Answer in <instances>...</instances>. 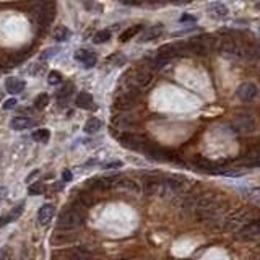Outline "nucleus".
Masks as SVG:
<instances>
[{"label": "nucleus", "instance_id": "obj_15", "mask_svg": "<svg viewBox=\"0 0 260 260\" xmlns=\"http://www.w3.org/2000/svg\"><path fill=\"white\" fill-rule=\"evenodd\" d=\"M25 86H26L25 80L16 78V76H10V78H7V81H5V88H7V91L11 94H20L25 90Z\"/></svg>", "mask_w": 260, "mask_h": 260}, {"label": "nucleus", "instance_id": "obj_32", "mask_svg": "<svg viewBox=\"0 0 260 260\" xmlns=\"http://www.w3.org/2000/svg\"><path fill=\"white\" fill-rule=\"evenodd\" d=\"M0 260H13V251L10 247H3L0 251Z\"/></svg>", "mask_w": 260, "mask_h": 260}, {"label": "nucleus", "instance_id": "obj_1", "mask_svg": "<svg viewBox=\"0 0 260 260\" xmlns=\"http://www.w3.org/2000/svg\"><path fill=\"white\" fill-rule=\"evenodd\" d=\"M254 220H256V211L241 208V210L233 211L231 215H228L224 218L221 226L224 231H228V233H236V231L239 233L241 229H244L247 224H251Z\"/></svg>", "mask_w": 260, "mask_h": 260}, {"label": "nucleus", "instance_id": "obj_18", "mask_svg": "<svg viewBox=\"0 0 260 260\" xmlns=\"http://www.w3.org/2000/svg\"><path fill=\"white\" fill-rule=\"evenodd\" d=\"M33 122L31 119H28V117H23V116H18V117H13V119L10 121V127L13 130H25L28 127H31Z\"/></svg>", "mask_w": 260, "mask_h": 260}, {"label": "nucleus", "instance_id": "obj_43", "mask_svg": "<svg viewBox=\"0 0 260 260\" xmlns=\"http://www.w3.org/2000/svg\"><path fill=\"white\" fill-rule=\"evenodd\" d=\"M256 7H257V8H260V2H257V3H256Z\"/></svg>", "mask_w": 260, "mask_h": 260}, {"label": "nucleus", "instance_id": "obj_33", "mask_svg": "<svg viewBox=\"0 0 260 260\" xmlns=\"http://www.w3.org/2000/svg\"><path fill=\"white\" fill-rule=\"evenodd\" d=\"M72 91H73V90H72V86H68V85H67V86H64L62 90L57 93V98H59V99H61V101H62L64 98H68L70 94H72Z\"/></svg>", "mask_w": 260, "mask_h": 260}, {"label": "nucleus", "instance_id": "obj_11", "mask_svg": "<svg viewBox=\"0 0 260 260\" xmlns=\"http://www.w3.org/2000/svg\"><path fill=\"white\" fill-rule=\"evenodd\" d=\"M257 86L254 83H242L239 85L238 91H236V94H238V98L241 99V101H251V99H254L257 96Z\"/></svg>", "mask_w": 260, "mask_h": 260}, {"label": "nucleus", "instance_id": "obj_24", "mask_svg": "<svg viewBox=\"0 0 260 260\" xmlns=\"http://www.w3.org/2000/svg\"><path fill=\"white\" fill-rule=\"evenodd\" d=\"M101 126H103L101 121L96 119V117H91V119L85 124V132L90 133V135H93V133L99 132V129H101Z\"/></svg>", "mask_w": 260, "mask_h": 260}, {"label": "nucleus", "instance_id": "obj_2", "mask_svg": "<svg viewBox=\"0 0 260 260\" xmlns=\"http://www.w3.org/2000/svg\"><path fill=\"white\" fill-rule=\"evenodd\" d=\"M218 49L224 56V57H229V59H241V57H249L251 54H254V51H251L249 47L246 46H241L238 41L233 39V38H224Z\"/></svg>", "mask_w": 260, "mask_h": 260}, {"label": "nucleus", "instance_id": "obj_25", "mask_svg": "<svg viewBox=\"0 0 260 260\" xmlns=\"http://www.w3.org/2000/svg\"><path fill=\"white\" fill-rule=\"evenodd\" d=\"M140 31H141V25L130 26V28H127L126 31H124V33L121 34V41H124V43H126V41H130L132 38L137 36V34H138Z\"/></svg>", "mask_w": 260, "mask_h": 260}, {"label": "nucleus", "instance_id": "obj_16", "mask_svg": "<svg viewBox=\"0 0 260 260\" xmlns=\"http://www.w3.org/2000/svg\"><path fill=\"white\" fill-rule=\"evenodd\" d=\"M54 218V206H52L51 203H46L39 208L38 211V221L39 224H43V226H46V224H49L51 220Z\"/></svg>", "mask_w": 260, "mask_h": 260}, {"label": "nucleus", "instance_id": "obj_30", "mask_svg": "<svg viewBox=\"0 0 260 260\" xmlns=\"http://www.w3.org/2000/svg\"><path fill=\"white\" fill-rule=\"evenodd\" d=\"M61 81H62V73L61 72H56V70H54V72H51L49 76H47V83L52 85V86L59 85Z\"/></svg>", "mask_w": 260, "mask_h": 260}, {"label": "nucleus", "instance_id": "obj_44", "mask_svg": "<svg viewBox=\"0 0 260 260\" xmlns=\"http://www.w3.org/2000/svg\"><path fill=\"white\" fill-rule=\"evenodd\" d=\"M259 67H260V64H259Z\"/></svg>", "mask_w": 260, "mask_h": 260}, {"label": "nucleus", "instance_id": "obj_5", "mask_svg": "<svg viewBox=\"0 0 260 260\" xmlns=\"http://www.w3.org/2000/svg\"><path fill=\"white\" fill-rule=\"evenodd\" d=\"M119 141L122 146H126L129 150H133V151H143L146 153L150 148L151 141H148L146 138H143L141 135H135V133H126L119 137Z\"/></svg>", "mask_w": 260, "mask_h": 260}, {"label": "nucleus", "instance_id": "obj_27", "mask_svg": "<svg viewBox=\"0 0 260 260\" xmlns=\"http://www.w3.org/2000/svg\"><path fill=\"white\" fill-rule=\"evenodd\" d=\"M23 210H25V205H23V203H20L18 206H15V208L11 210L7 216H5V218H7V223H10V221H15L16 218H20V215L23 213Z\"/></svg>", "mask_w": 260, "mask_h": 260}, {"label": "nucleus", "instance_id": "obj_19", "mask_svg": "<svg viewBox=\"0 0 260 260\" xmlns=\"http://www.w3.org/2000/svg\"><path fill=\"white\" fill-rule=\"evenodd\" d=\"M208 11H210V15L211 16H216V18H224V16L228 15V7L224 3H221V2H215V3H211L210 5V8H208Z\"/></svg>", "mask_w": 260, "mask_h": 260}, {"label": "nucleus", "instance_id": "obj_14", "mask_svg": "<svg viewBox=\"0 0 260 260\" xmlns=\"http://www.w3.org/2000/svg\"><path fill=\"white\" fill-rule=\"evenodd\" d=\"M163 33H164V28H163L161 25H155V26L146 28L145 31L141 33V36H140V43H148V41H153V39L159 38Z\"/></svg>", "mask_w": 260, "mask_h": 260}, {"label": "nucleus", "instance_id": "obj_23", "mask_svg": "<svg viewBox=\"0 0 260 260\" xmlns=\"http://www.w3.org/2000/svg\"><path fill=\"white\" fill-rule=\"evenodd\" d=\"M33 140L34 141H39V143H47L51 138V132L47 129H38L36 132H33Z\"/></svg>", "mask_w": 260, "mask_h": 260}, {"label": "nucleus", "instance_id": "obj_40", "mask_svg": "<svg viewBox=\"0 0 260 260\" xmlns=\"http://www.w3.org/2000/svg\"><path fill=\"white\" fill-rule=\"evenodd\" d=\"M5 194H7V189L5 187H0V200L5 197Z\"/></svg>", "mask_w": 260, "mask_h": 260}, {"label": "nucleus", "instance_id": "obj_12", "mask_svg": "<svg viewBox=\"0 0 260 260\" xmlns=\"http://www.w3.org/2000/svg\"><path fill=\"white\" fill-rule=\"evenodd\" d=\"M75 59L85 65V68H91L96 65V56L88 49H78L75 52Z\"/></svg>", "mask_w": 260, "mask_h": 260}, {"label": "nucleus", "instance_id": "obj_13", "mask_svg": "<svg viewBox=\"0 0 260 260\" xmlns=\"http://www.w3.org/2000/svg\"><path fill=\"white\" fill-rule=\"evenodd\" d=\"M114 184L116 179H112V177H98V179H91L88 182V186L96 191H108V189L114 187Z\"/></svg>", "mask_w": 260, "mask_h": 260}, {"label": "nucleus", "instance_id": "obj_20", "mask_svg": "<svg viewBox=\"0 0 260 260\" xmlns=\"http://www.w3.org/2000/svg\"><path fill=\"white\" fill-rule=\"evenodd\" d=\"M75 241V234H68V233H57L51 238V244L54 246H61V244H68V242Z\"/></svg>", "mask_w": 260, "mask_h": 260}, {"label": "nucleus", "instance_id": "obj_6", "mask_svg": "<svg viewBox=\"0 0 260 260\" xmlns=\"http://www.w3.org/2000/svg\"><path fill=\"white\" fill-rule=\"evenodd\" d=\"M83 223V216L76 208H68V210H64L61 216H59V221H57V228L61 229H73L76 226Z\"/></svg>", "mask_w": 260, "mask_h": 260}, {"label": "nucleus", "instance_id": "obj_17", "mask_svg": "<svg viewBox=\"0 0 260 260\" xmlns=\"http://www.w3.org/2000/svg\"><path fill=\"white\" fill-rule=\"evenodd\" d=\"M241 163L244 164V166H249V168L260 166V148L249 151L244 158L241 159Z\"/></svg>", "mask_w": 260, "mask_h": 260}, {"label": "nucleus", "instance_id": "obj_31", "mask_svg": "<svg viewBox=\"0 0 260 260\" xmlns=\"http://www.w3.org/2000/svg\"><path fill=\"white\" fill-rule=\"evenodd\" d=\"M28 194L29 195H41L43 194V184H41V182H34V184L28 187Z\"/></svg>", "mask_w": 260, "mask_h": 260}, {"label": "nucleus", "instance_id": "obj_4", "mask_svg": "<svg viewBox=\"0 0 260 260\" xmlns=\"http://www.w3.org/2000/svg\"><path fill=\"white\" fill-rule=\"evenodd\" d=\"M187 51L194 52V54H198V56H203V54H208V52L213 51L215 47V41L213 38L210 36H195L192 38L189 43L186 44Z\"/></svg>", "mask_w": 260, "mask_h": 260}, {"label": "nucleus", "instance_id": "obj_34", "mask_svg": "<svg viewBox=\"0 0 260 260\" xmlns=\"http://www.w3.org/2000/svg\"><path fill=\"white\" fill-rule=\"evenodd\" d=\"M108 62L114 64V65H122L124 62H126V57H124L122 54H114L108 59Z\"/></svg>", "mask_w": 260, "mask_h": 260}, {"label": "nucleus", "instance_id": "obj_41", "mask_svg": "<svg viewBox=\"0 0 260 260\" xmlns=\"http://www.w3.org/2000/svg\"><path fill=\"white\" fill-rule=\"evenodd\" d=\"M5 224H7V218H2V216H0V228L5 226Z\"/></svg>", "mask_w": 260, "mask_h": 260}, {"label": "nucleus", "instance_id": "obj_26", "mask_svg": "<svg viewBox=\"0 0 260 260\" xmlns=\"http://www.w3.org/2000/svg\"><path fill=\"white\" fill-rule=\"evenodd\" d=\"M111 39V31H108V29H103V31H98L96 34H94V44H103V43H108V41Z\"/></svg>", "mask_w": 260, "mask_h": 260}, {"label": "nucleus", "instance_id": "obj_42", "mask_svg": "<svg viewBox=\"0 0 260 260\" xmlns=\"http://www.w3.org/2000/svg\"><path fill=\"white\" fill-rule=\"evenodd\" d=\"M2 99H3V93L0 91V103H2Z\"/></svg>", "mask_w": 260, "mask_h": 260}, {"label": "nucleus", "instance_id": "obj_9", "mask_svg": "<svg viewBox=\"0 0 260 260\" xmlns=\"http://www.w3.org/2000/svg\"><path fill=\"white\" fill-rule=\"evenodd\" d=\"M238 238L242 241H256L260 239V218L254 220L251 224H247L244 229H241Z\"/></svg>", "mask_w": 260, "mask_h": 260}, {"label": "nucleus", "instance_id": "obj_22", "mask_svg": "<svg viewBox=\"0 0 260 260\" xmlns=\"http://www.w3.org/2000/svg\"><path fill=\"white\" fill-rule=\"evenodd\" d=\"M70 29L67 28V26H57L56 29H54V39L56 41H59V43H64V41H67L68 38H70Z\"/></svg>", "mask_w": 260, "mask_h": 260}, {"label": "nucleus", "instance_id": "obj_38", "mask_svg": "<svg viewBox=\"0 0 260 260\" xmlns=\"http://www.w3.org/2000/svg\"><path fill=\"white\" fill-rule=\"evenodd\" d=\"M57 52V49H47L44 54H41V59H43V61H46V59H49L51 56H54Z\"/></svg>", "mask_w": 260, "mask_h": 260}, {"label": "nucleus", "instance_id": "obj_7", "mask_svg": "<svg viewBox=\"0 0 260 260\" xmlns=\"http://www.w3.org/2000/svg\"><path fill=\"white\" fill-rule=\"evenodd\" d=\"M137 98H138V90L127 88L126 91H122L119 96L116 98V108L121 111H130L137 104Z\"/></svg>", "mask_w": 260, "mask_h": 260}, {"label": "nucleus", "instance_id": "obj_37", "mask_svg": "<svg viewBox=\"0 0 260 260\" xmlns=\"http://www.w3.org/2000/svg\"><path fill=\"white\" fill-rule=\"evenodd\" d=\"M72 177H73V176H72V173H70L68 169H65L64 173H62V181H64V182H70V181H72Z\"/></svg>", "mask_w": 260, "mask_h": 260}, {"label": "nucleus", "instance_id": "obj_39", "mask_svg": "<svg viewBox=\"0 0 260 260\" xmlns=\"http://www.w3.org/2000/svg\"><path fill=\"white\" fill-rule=\"evenodd\" d=\"M39 174V171H34V173H31V174H29L28 177H26V182H29V181H33L34 179V177H36Z\"/></svg>", "mask_w": 260, "mask_h": 260}, {"label": "nucleus", "instance_id": "obj_28", "mask_svg": "<svg viewBox=\"0 0 260 260\" xmlns=\"http://www.w3.org/2000/svg\"><path fill=\"white\" fill-rule=\"evenodd\" d=\"M47 104H49V96H47L46 93L39 94V96L34 99V108L36 109H44Z\"/></svg>", "mask_w": 260, "mask_h": 260}, {"label": "nucleus", "instance_id": "obj_10", "mask_svg": "<svg viewBox=\"0 0 260 260\" xmlns=\"http://www.w3.org/2000/svg\"><path fill=\"white\" fill-rule=\"evenodd\" d=\"M39 23H41V26H49L52 20H54V16H56V5L54 3H43V5H39Z\"/></svg>", "mask_w": 260, "mask_h": 260}, {"label": "nucleus", "instance_id": "obj_29", "mask_svg": "<svg viewBox=\"0 0 260 260\" xmlns=\"http://www.w3.org/2000/svg\"><path fill=\"white\" fill-rule=\"evenodd\" d=\"M114 124H116V127H119V129H129L133 124V121L132 119H127L126 116H121V117H116Z\"/></svg>", "mask_w": 260, "mask_h": 260}, {"label": "nucleus", "instance_id": "obj_36", "mask_svg": "<svg viewBox=\"0 0 260 260\" xmlns=\"http://www.w3.org/2000/svg\"><path fill=\"white\" fill-rule=\"evenodd\" d=\"M122 166V163L121 161H111V163H106L104 164V169H114V168H121Z\"/></svg>", "mask_w": 260, "mask_h": 260}, {"label": "nucleus", "instance_id": "obj_21", "mask_svg": "<svg viewBox=\"0 0 260 260\" xmlns=\"http://www.w3.org/2000/svg\"><path fill=\"white\" fill-rule=\"evenodd\" d=\"M75 104L81 109H91L93 108V96L90 93H80L78 96H76Z\"/></svg>", "mask_w": 260, "mask_h": 260}, {"label": "nucleus", "instance_id": "obj_3", "mask_svg": "<svg viewBox=\"0 0 260 260\" xmlns=\"http://www.w3.org/2000/svg\"><path fill=\"white\" fill-rule=\"evenodd\" d=\"M153 80V68L148 67V65H141V67L135 68L132 72V76H130V86L129 88H145L151 83Z\"/></svg>", "mask_w": 260, "mask_h": 260}, {"label": "nucleus", "instance_id": "obj_8", "mask_svg": "<svg viewBox=\"0 0 260 260\" xmlns=\"http://www.w3.org/2000/svg\"><path fill=\"white\" fill-rule=\"evenodd\" d=\"M254 129H256V121L247 114H241L233 121V130L239 133H251Z\"/></svg>", "mask_w": 260, "mask_h": 260}, {"label": "nucleus", "instance_id": "obj_35", "mask_svg": "<svg viewBox=\"0 0 260 260\" xmlns=\"http://www.w3.org/2000/svg\"><path fill=\"white\" fill-rule=\"evenodd\" d=\"M16 103H18V101H16V99L15 98H10V99H7V101H5L3 103V109H13V108H16Z\"/></svg>", "mask_w": 260, "mask_h": 260}]
</instances>
